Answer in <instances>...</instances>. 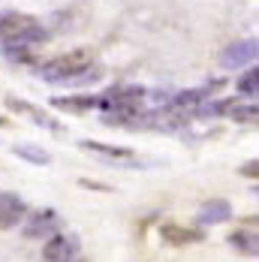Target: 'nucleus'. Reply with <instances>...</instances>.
I'll use <instances>...</instances> for the list:
<instances>
[{"label":"nucleus","instance_id":"7ed1b4c3","mask_svg":"<svg viewBox=\"0 0 259 262\" xmlns=\"http://www.w3.org/2000/svg\"><path fill=\"white\" fill-rule=\"evenodd\" d=\"M256 39H238L232 46H226V52L220 54V63L226 67V70H241V67H250L253 60H256Z\"/></svg>","mask_w":259,"mask_h":262},{"label":"nucleus","instance_id":"6e6552de","mask_svg":"<svg viewBox=\"0 0 259 262\" xmlns=\"http://www.w3.org/2000/svg\"><path fill=\"white\" fill-rule=\"evenodd\" d=\"M9 108H15V112H21V115H27L30 121H36L39 127H46V130H54V133H63V124L60 121H54L52 115H42L36 105L30 103H21V100H9Z\"/></svg>","mask_w":259,"mask_h":262},{"label":"nucleus","instance_id":"0eeeda50","mask_svg":"<svg viewBox=\"0 0 259 262\" xmlns=\"http://www.w3.org/2000/svg\"><path fill=\"white\" fill-rule=\"evenodd\" d=\"M229 217H232V205H229L226 199H211V202H205V205L199 208V214H196V220H199L202 226L226 223Z\"/></svg>","mask_w":259,"mask_h":262},{"label":"nucleus","instance_id":"f257e3e1","mask_svg":"<svg viewBox=\"0 0 259 262\" xmlns=\"http://www.w3.org/2000/svg\"><path fill=\"white\" fill-rule=\"evenodd\" d=\"M91 63H94V54L88 49H76V52L57 54L46 67H39V76L46 81H76Z\"/></svg>","mask_w":259,"mask_h":262},{"label":"nucleus","instance_id":"20e7f679","mask_svg":"<svg viewBox=\"0 0 259 262\" xmlns=\"http://www.w3.org/2000/svg\"><path fill=\"white\" fill-rule=\"evenodd\" d=\"M27 214V205L15 193H0V229H15Z\"/></svg>","mask_w":259,"mask_h":262},{"label":"nucleus","instance_id":"1a4fd4ad","mask_svg":"<svg viewBox=\"0 0 259 262\" xmlns=\"http://www.w3.org/2000/svg\"><path fill=\"white\" fill-rule=\"evenodd\" d=\"M97 97H91V94H78V97H54L52 105L54 108H63V112H76V115H81V112H91V108H97Z\"/></svg>","mask_w":259,"mask_h":262},{"label":"nucleus","instance_id":"ddd939ff","mask_svg":"<svg viewBox=\"0 0 259 262\" xmlns=\"http://www.w3.org/2000/svg\"><path fill=\"white\" fill-rule=\"evenodd\" d=\"M238 91L244 94V97H256V91H259V81H256V70L250 67L241 79H238Z\"/></svg>","mask_w":259,"mask_h":262},{"label":"nucleus","instance_id":"9b49d317","mask_svg":"<svg viewBox=\"0 0 259 262\" xmlns=\"http://www.w3.org/2000/svg\"><path fill=\"white\" fill-rule=\"evenodd\" d=\"M84 148H88V151H97V154H103V157H115V160L133 157L130 148H112V145H103V142H84Z\"/></svg>","mask_w":259,"mask_h":262},{"label":"nucleus","instance_id":"4468645a","mask_svg":"<svg viewBox=\"0 0 259 262\" xmlns=\"http://www.w3.org/2000/svg\"><path fill=\"white\" fill-rule=\"evenodd\" d=\"M235 121H256V105H241L235 112Z\"/></svg>","mask_w":259,"mask_h":262},{"label":"nucleus","instance_id":"f8f14e48","mask_svg":"<svg viewBox=\"0 0 259 262\" xmlns=\"http://www.w3.org/2000/svg\"><path fill=\"white\" fill-rule=\"evenodd\" d=\"M232 244L244 256H256V232H235Z\"/></svg>","mask_w":259,"mask_h":262},{"label":"nucleus","instance_id":"f03ea898","mask_svg":"<svg viewBox=\"0 0 259 262\" xmlns=\"http://www.w3.org/2000/svg\"><path fill=\"white\" fill-rule=\"evenodd\" d=\"M78 250H81L78 235H73V232H54L46 241L42 256H46V262H73L78 256Z\"/></svg>","mask_w":259,"mask_h":262},{"label":"nucleus","instance_id":"423d86ee","mask_svg":"<svg viewBox=\"0 0 259 262\" xmlns=\"http://www.w3.org/2000/svg\"><path fill=\"white\" fill-rule=\"evenodd\" d=\"M57 226H60V217H57L52 208H49V211H39V214H33V217L27 220L25 235L27 238H49V232H54Z\"/></svg>","mask_w":259,"mask_h":262},{"label":"nucleus","instance_id":"2eb2a0df","mask_svg":"<svg viewBox=\"0 0 259 262\" xmlns=\"http://www.w3.org/2000/svg\"><path fill=\"white\" fill-rule=\"evenodd\" d=\"M73 262H88V259H81V256H76V259H73Z\"/></svg>","mask_w":259,"mask_h":262},{"label":"nucleus","instance_id":"9d476101","mask_svg":"<svg viewBox=\"0 0 259 262\" xmlns=\"http://www.w3.org/2000/svg\"><path fill=\"white\" fill-rule=\"evenodd\" d=\"M15 154L30 160V163H36V166H49V163H52V157H49L42 148H36V145H15Z\"/></svg>","mask_w":259,"mask_h":262},{"label":"nucleus","instance_id":"39448f33","mask_svg":"<svg viewBox=\"0 0 259 262\" xmlns=\"http://www.w3.org/2000/svg\"><path fill=\"white\" fill-rule=\"evenodd\" d=\"M36 25L30 15H21V12H3L0 15V39H6V42H15L25 30Z\"/></svg>","mask_w":259,"mask_h":262}]
</instances>
